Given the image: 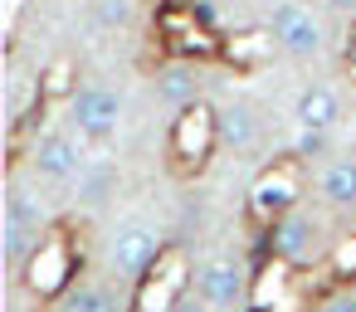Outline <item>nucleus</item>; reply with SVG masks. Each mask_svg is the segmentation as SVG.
Here are the masks:
<instances>
[{
    "label": "nucleus",
    "mask_w": 356,
    "mask_h": 312,
    "mask_svg": "<svg viewBox=\"0 0 356 312\" xmlns=\"http://www.w3.org/2000/svg\"><path fill=\"white\" fill-rule=\"evenodd\" d=\"M215 142H220V113L210 108V103H186L181 113H176V122H171V147H166V156H171V171L176 176H200L205 166H210V156H215Z\"/></svg>",
    "instance_id": "nucleus-1"
},
{
    "label": "nucleus",
    "mask_w": 356,
    "mask_h": 312,
    "mask_svg": "<svg viewBox=\"0 0 356 312\" xmlns=\"http://www.w3.org/2000/svg\"><path fill=\"white\" fill-rule=\"evenodd\" d=\"M298 195H302V156H283L273 166L259 171V181L249 186V220L259 229H273V220H283L288 210H298Z\"/></svg>",
    "instance_id": "nucleus-2"
},
{
    "label": "nucleus",
    "mask_w": 356,
    "mask_h": 312,
    "mask_svg": "<svg viewBox=\"0 0 356 312\" xmlns=\"http://www.w3.org/2000/svg\"><path fill=\"white\" fill-rule=\"evenodd\" d=\"M74 273H79V254H74L69 229H49V234L35 244V254L25 258V288L40 293V297H59V293H69Z\"/></svg>",
    "instance_id": "nucleus-3"
},
{
    "label": "nucleus",
    "mask_w": 356,
    "mask_h": 312,
    "mask_svg": "<svg viewBox=\"0 0 356 312\" xmlns=\"http://www.w3.org/2000/svg\"><path fill=\"white\" fill-rule=\"evenodd\" d=\"M191 283V263L181 249H161V258L137 278V312H171Z\"/></svg>",
    "instance_id": "nucleus-4"
},
{
    "label": "nucleus",
    "mask_w": 356,
    "mask_h": 312,
    "mask_svg": "<svg viewBox=\"0 0 356 312\" xmlns=\"http://www.w3.org/2000/svg\"><path fill=\"white\" fill-rule=\"evenodd\" d=\"M69 113H74V127H79L88 142H108V137L118 132V122H122L118 93H113V88H98V83L79 88V93L69 98Z\"/></svg>",
    "instance_id": "nucleus-5"
},
{
    "label": "nucleus",
    "mask_w": 356,
    "mask_h": 312,
    "mask_svg": "<svg viewBox=\"0 0 356 312\" xmlns=\"http://www.w3.org/2000/svg\"><path fill=\"white\" fill-rule=\"evenodd\" d=\"M268 35H273L278 49H288L293 59H312V54L322 49V30H317V20H312V10H302L298 0H278V6H273Z\"/></svg>",
    "instance_id": "nucleus-6"
},
{
    "label": "nucleus",
    "mask_w": 356,
    "mask_h": 312,
    "mask_svg": "<svg viewBox=\"0 0 356 312\" xmlns=\"http://www.w3.org/2000/svg\"><path fill=\"white\" fill-rule=\"evenodd\" d=\"M30 166L44 181H74L83 171V151H79V142L69 132H49V137H40L30 147Z\"/></svg>",
    "instance_id": "nucleus-7"
},
{
    "label": "nucleus",
    "mask_w": 356,
    "mask_h": 312,
    "mask_svg": "<svg viewBox=\"0 0 356 312\" xmlns=\"http://www.w3.org/2000/svg\"><path fill=\"white\" fill-rule=\"evenodd\" d=\"M312 239H317V224H312L302 210H288V215L273 220V229H268V249H273V258H283V263L307 258V254H312Z\"/></svg>",
    "instance_id": "nucleus-8"
},
{
    "label": "nucleus",
    "mask_w": 356,
    "mask_h": 312,
    "mask_svg": "<svg viewBox=\"0 0 356 312\" xmlns=\"http://www.w3.org/2000/svg\"><path fill=\"white\" fill-rule=\"evenodd\" d=\"M156 258H161V239H156L152 229H142V224H132V229H122V234L113 239V263H118V273L142 278Z\"/></svg>",
    "instance_id": "nucleus-9"
},
{
    "label": "nucleus",
    "mask_w": 356,
    "mask_h": 312,
    "mask_svg": "<svg viewBox=\"0 0 356 312\" xmlns=\"http://www.w3.org/2000/svg\"><path fill=\"white\" fill-rule=\"evenodd\" d=\"M195 293H200L210 307H234V302L244 297V273H239V263H225V258L205 263V268L195 273Z\"/></svg>",
    "instance_id": "nucleus-10"
},
{
    "label": "nucleus",
    "mask_w": 356,
    "mask_h": 312,
    "mask_svg": "<svg viewBox=\"0 0 356 312\" xmlns=\"http://www.w3.org/2000/svg\"><path fill=\"white\" fill-rule=\"evenodd\" d=\"M293 117H298V127H317V132H327V127L341 117V103H337V93H332L327 83H312V88L298 93Z\"/></svg>",
    "instance_id": "nucleus-11"
},
{
    "label": "nucleus",
    "mask_w": 356,
    "mask_h": 312,
    "mask_svg": "<svg viewBox=\"0 0 356 312\" xmlns=\"http://www.w3.org/2000/svg\"><path fill=\"white\" fill-rule=\"evenodd\" d=\"M166 30H171V44H176V54H200V59L220 54L215 35H210L205 25H195V15H171V20H166Z\"/></svg>",
    "instance_id": "nucleus-12"
},
{
    "label": "nucleus",
    "mask_w": 356,
    "mask_h": 312,
    "mask_svg": "<svg viewBox=\"0 0 356 312\" xmlns=\"http://www.w3.org/2000/svg\"><path fill=\"white\" fill-rule=\"evenodd\" d=\"M322 200L337 210H356V161H332L322 171Z\"/></svg>",
    "instance_id": "nucleus-13"
},
{
    "label": "nucleus",
    "mask_w": 356,
    "mask_h": 312,
    "mask_svg": "<svg viewBox=\"0 0 356 312\" xmlns=\"http://www.w3.org/2000/svg\"><path fill=\"white\" fill-rule=\"evenodd\" d=\"M156 93H161L166 103H176V108L195 103V79H191V69H186V64H166V69L156 74Z\"/></svg>",
    "instance_id": "nucleus-14"
},
{
    "label": "nucleus",
    "mask_w": 356,
    "mask_h": 312,
    "mask_svg": "<svg viewBox=\"0 0 356 312\" xmlns=\"http://www.w3.org/2000/svg\"><path fill=\"white\" fill-rule=\"evenodd\" d=\"M64 312H122V302H118L113 288H103V283H83V288L69 293V307H64Z\"/></svg>",
    "instance_id": "nucleus-15"
},
{
    "label": "nucleus",
    "mask_w": 356,
    "mask_h": 312,
    "mask_svg": "<svg viewBox=\"0 0 356 312\" xmlns=\"http://www.w3.org/2000/svg\"><path fill=\"white\" fill-rule=\"evenodd\" d=\"M79 88H74V59H54L49 69H44V79H40V98L44 103H59V98H74Z\"/></svg>",
    "instance_id": "nucleus-16"
},
{
    "label": "nucleus",
    "mask_w": 356,
    "mask_h": 312,
    "mask_svg": "<svg viewBox=\"0 0 356 312\" xmlns=\"http://www.w3.org/2000/svg\"><path fill=\"white\" fill-rule=\"evenodd\" d=\"M220 137L234 142V147H254V137H259L254 113H249V108H225V113H220Z\"/></svg>",
    "instance_id": "nucleus-17"
},
{
    "label": "nucleus",
    "mask_w": 356,
    "mask_h": 312,
    "mask_svg": "<svg viewBox=\"0 0 356 312\" xmlns=\"http://www.w3.org/2000/svg\"><path fill=\"white\" fill-rule=\"evenodd\" d=\"M273 44H278L273 35H239V40H234V44L225 49V54H229L234 64H244V69H254V64H259V59H264V54H268Z\"/></svg>",
    "instance_id": "nucleus-18"
},
{
    "label": "nucleus",
    "mask_w": 356,
    "mask_h": 312,
    "mask_svg": "<svg viewBox=\"0 0 356 312\" xmlns=\"http://www.w3.org/2000/svg\"><path fill=\"white\" fill-rule=\"evenodd\" d=\"M6 224H15V229H35L40 234V205L25 195V190H10V200H6Z\"/></svg>",
    "instance_id": "nucleus-19"
},
{
    "label": "nucleus",
    "mask_w": 356,
    "mask_h": 312,
    "mask_svg": "<svg viewBox=\"0 0 356 312\" xmlns=\"http://www.w3.org/2000/svg\"><path fill=\"white\" fill-rule=\"evenodd\" d=\"M278 293H283V258H273V263L264 268V278H259V293H254V302H259V307H268V302H278Z\"/></svg>",
    "instance_id": "nucleus-20"
},
{
    "label": "nucleus",
    "mask_w": 356,
    "mask_h": 312,
    "mask_svg": "<svg viewBox=\"0 0 356 312\" xmlns=\"http://www.w3.org/2000/svg\"><path fill=\"white\" fill-rule=\"evenodd\" d=\"M327 151V132H317V127H302V137H298V156L307 161V156H322Z\"/></svg>",
    "instance_id": "nucleus-21"
},
{
    "label": "nucleus",
    "mask_w": 356,
    "mask_h": 312,
    "mask_svg": "<svg viewBox=\"0 0 356 312\" xmlns=\"http://www.w3.org/2000/svg\"><path fill=\"white\" fill-rule=\"evenodd\" d=\"M332 268H337V273H346V278L356 273V234H351L346 244H337V254H332Z\"/></svg>",
    "instance_id": "nucleus-22"
},
{
    "label": "nucleus",
    "mask_w": 356,
    "mask_h": 312,
    "mask_svg": "<svg viewBox=\"0 0 356 312\" xmlns=\"http://www.w3.org/2000/svg\"><path fill=\"white\" fill-rule=\"evenodd\" d=\"M341 64H346V74H351V83H356V20L346 25V40H341Z\"/></svg>",
    "instance_id": "nucleus-23"
},
{
    "label": "nucleus",
    "mask_w": 356,
    "mask_h": 312,
    "mask_svg": "<svg viewBox=\"0 0 356 312\" xmlns=\"http://www.w3.org/2000/svg\"><path fill=\"white\" fill-rule=\"evenodd\" d=\"M322 312H356V293H337V297H327Z\"/></svg>",
    "instance_id": "nucleus-24"
},
{
    "label": "nucleus",
    "mask_w": 356,
    "mask_h": 312,
    "mask_svg": "<svg viewBox=\"0 0 356 312\" xmlns=\"http://www.w3.org/2000/svg\"><path fill=\"white\" fill-rule=\"evenodd\" d=\"M103 20H108V25H122V20H127V0H108V6H103Z\"/></svg>",
    "instance_id": "nucleus-25"
},
{
    "label": "nucleus",
    "mask_w": 356,
    "mask_h": 312,
    "mask_svg": "<svg viewBox=\"0 0 356 312\" xmlns=\"http://www.w3.org/2000/svg\"><path fill=\"white\" fill-rule=\"evenodd\" d=\"M171 312H210V302H205V297H181Z\"/></svg>",
    "instance_id": "nucleus-26"
},
{
    "label": "nucleus",
    "mask_w": 356,
    "mask_h": 312,
    "mask_svg": "<svg viewBox=\"0 0 356 312\" xmlns=\"http://www.w3.org/2000/svg\"><path fill=\"white\" fill-rule=\"evenodd\" d=\"M327 6H337V10H351V6H356V0H327Z\"/></svg>",
    "instance_id": "nucleus-27"
}]
</instances>
